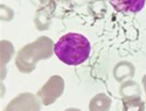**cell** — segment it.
<instances>
[{"label":"cell","instance_id":"2","mask_svg":"<svg viewBox=\"0 0 146 111\" xmlns=\"http://www.w3.org/2000/svg\"><path fill=\"white\" fill-rule=\"evenodd\" d=\"M110 3L118 12L137 13L143 8L145 0H110Z\"/></svg>","mask_w":146,"mask_h":111},{"label":"cell","instance_id":"1","mask_svg":"<svg viewBox=\"0 0 146 111\" xmlns=\"http://www.w3.org/2000/svg\"><path fill=\"white\" fill-rule=\"evenodd\" d=\"M56 57L67 65H79L89 58L91 44L85 36L80 33L65 34L55 44Z\"/></svg>","mask_w":146,"mask_h":111}]
</instances>
